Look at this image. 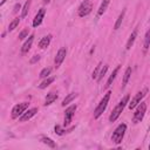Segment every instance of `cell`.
I'll list each match as a JSON object with an SVG mask.
<instances>
[{
	"mask_svg": "<svg viewBox=\"0 0 150 150\" xmlns=\"http://www.w3.org/2000/svg\"><path fill=\"white\" fill-rule=\"evenodd\" d=\"M101 66H102V63L100 62V63L96 66V68L94 69V71H93V75H91V77H93L94 80H97V76H98V74H100V71H101Z\"/></svg>",
	"mask_w": 150,
	"mask_h": 150,
	"instance_id": "4316f807",
	"label": "cell"
},
{
	"mask_svg": "<svg viewBox=\"0 0 150 150\" xmlns=\"http://www.w3.org/2000/svg\"><path fill=\"white\" fill-rule=\"evenodd\" d=\"M77 95H79V94H76V93H70V94H68V95L63 98V101H62V103H61L62 107H66L67 104H69L75 97H77Z\"/></svg>",
	"mask_w": 150,
	"mask_h": 150,
	"instance_id": "7402d4cb",
	"label": "cell"
},
{
	"mask_svg": "<svg viewBox=\"0 0 150 150\" xmlns=\"http://www.w3.org/2000/svg\"><path fill=\"white\" fill-rule=\"evenodd\" d=\"M54 130H55V132L57 134V135H63V134H66V130L62 128V127H60V125H55V128H54Z\"/></svg>",
	"mask_w": 150,
	"mask_h": 150,
	"instance_id": "f546056e",
	"label": "cell"
},
{
	"mask_svg": "<svg viewBox=\"0 0 150 150\" xmlns=\"http://www.w3.org/2000/svg\"><path fill=\"white\" fill-rule=\"evenodd\" d=\"M39 60H40V55H34V56H33V57L29 60V63L34 64V63H35V62H38Z\"/></svg>",
	"mask_w": 150,
	"mask_h": 150,
	"instance_id": "4dcf8cb0",
	"label": "cell"
},
{
	"mask_svg": "<svg viewBox=\"0 0 150 150\" xmlns=\"http://www.w3.org/2000/svg\"><path fill=\"white\" fill-rule=\"evenodd\" d=\"M131 73H132V69H131V67H128V68L125 69L124 74H123V80H122V88H124V87L127 86V83L129 82V80H130V77H131Z\"/></svg>",
	"mask_w": 150,
	"mask_h": 150,
	"instance_id": "e0dca14e",
	"label": "cell"
},
{
	"mask_svg": "<svg viewBox=\"0 0 150 150\" xmlns=\"http://www.w3.org/2000/svg\"><path fill=\"white\" fill-rule=\"evenodd\" d=\"M149 149H150V144H149Z\"/></svg>",
	"mask_w": 150,
	"mask_h": 150,
	"instance_id": "e575fe53",
	"label": "cell"
},
{
	"mask_svg": "<svg viewBox=\"0 0 150 150\" xmlns=\"http://www.w3.org/2000/svg\"><path fill=\"white\" fill-rule=\"evenodd\" d=\"M146 94H148V88H143L142 90H139V91L131 98V101H129V103H128L129 109H130V110L135 109V108L139 104V102L143 100V97H144Z\"/></svg>",
	"mask_w": 150,
	"mask_h": 150,
	"instance_id": "8992f818",
	"label": "cell"
},
{
	"mask_svg": "<svg viewBox=\"0 0 150 150\" xmlns=\"http://www.w3.org/2000/svg\"><path fill=\"white\" fill-rule=\"evenodd\" d=\"M137 34H138V30H137V29H134V30L131 32V34H130V36H129V39H128V41H127V45H125V49H127V50H129V49L132 47V45H134V42H135V40H136V38H137Z\"/></svg>",
	"mask_w": 150,
	"mask_h": 150,
	"instance_id": "4fadbf2b",
	"label": "cell"
},
{
	"mask_svg": "<svg viewBox=\"0 0 150 150\" xmlns=\"http://www.w3.org/2000/svg\"><path fill=\"white\" fill-rule=\"evenodd\" d=\"M6 1H7V0H2V1H1V2H0V6H2V5H4V4H5V2H6Z\"/></svg>",
	"mask_w": 150,
	"mask_h": 150,
	"instance_id": "836d02e7",
	"label": "cell"
},
{
	"mask_svg": "<svg viewBox=\"0 0 150 150\" xmlns=\"http://www.w3.org/2000/svg\"><path fill=\"white\" fill-rule=\"evenodd\" d=\"M91 11H93V2H91V0H83L81 2V5L79 6L77 14H79L80 18H84L88 14H90Z\"/></svg>",
	"mask_w": 150,
	"mask_h": 150,
	"instance_id": "5b68a950",
	"label": "cell"
},
{
	"mask_svg": "<svg viewBox=\"0 0 150 150\" xmlns=\"http://www.w3.org/2000/svg\"><path fill=\"white\" fill-rule=\"evenodd\" d=\"M125 131H127V124L125 123H121L117 125V128L114 130L112 135H111V141L115 143V144H120L122 143V139L125 135Z\"/></svg>",
	"mask_w": 150,
	"mask_h": 150,
	"instance_id": "3957f363",
	"label": "cell"
},
{
	"mask_svg": "<svg viewBox=\"0 0 150 150\" xmlns=\"http://www.w3.org/2000/svg\"><path fill=\"white\" fill-rule=\"evenodd\" d=\"M76 108H77L76 104H71V105H69V107L66 109V111H64V122H63L64 127H67V125L70 124V122H71V120H73V117H74V115H75Z\"/></svg>",
	"mask_w": 150,
	"mask_h": 150,
	"instance_id": "ba28073f",
	"label": "cell"
},
{
	"mask_svg": "<svg viewBox=\"0 0 150 150\" xmlns=\"http://www.w3.org/2000/svg\"><path fill=\"white\" fill-rule=\"evenodd\" d=\"M45 14H46V9L45 8H40L39 11H38V13L35 14V16H34V19H33V27H39L41 23H42V21H43V18H45Z\"/></svg>",
	"mask_w": 150,
	"mask_h": 150,
	"instance_id": "30bf717a",
	"label": "cell"
},
{
	"mask_svg": "<svg viewBox=\"0 0 150 150\" xmlns=\"http://www.w3.org/2000/svg\"><path fill=\"white\" fill-rule=\"evenodd\" d=\"M50 41H52V35H50V34H48V35H46V36L41 38V40L39 41V47H40L41 49H45V48H47V47L49 46Z\"/></svg>",
	"mask_w": 150,
	"mask_h": 150,
	"instance_id": "5bb4252c",
	"label": "cell"
},
{
	"mask_svg": "<svg viewBox=\"0 0 150 150\" xmlns=\"http://www.w3.org/2000/svg\"><path fill=\"white\" fill-rule=\"evenodd\" d=\"M33 41H34V34L29 35V36H28V39H27V40L25 41V43L22 45V47H21V53H22V54H26V53L30 49Z\"/></svg>",
	"mask_w": 150,
	"mask_h": 150,
	"instance_id": "7c38bea8",
	"label": "cell"
},
{
	"mask_svg": "<svg viewBox=\"0 0 150 150\" xmlns=\"http://www.w3.org/2000/svg\"><path fill=\"white\" fill-rule=\"evenodd\" d=\"M29 103L28 102H22V103H18L13 107L12 109V112H11V117L14 120V118H19L28 108Z\"/></svg>",
	"mask_w": 150,
	"mask_h": 150,
	"instance_id": "52a82bcc",
	"label": "cell"
},
{
	"mask_svg": "<svg viewBox=\"0 0 150 150\" xmlns=\"http://www.w3.org/2000/svg\"><path fill=\"white\" fill-rule=\"evenodd\" d=\"M110 94H111L110 90L107 91V93L104 94V96L101 98V101H100V103L97 104V107L95 108V110H94V118H95V120H97V118L103 114V111L105 110V108H107V105H108V103H109V100H110Z\"/></svg>",
	"mask_w": 150,
	"mask_h": 150,
	"instance_id": "7a4b0ae2",
	"label": "cell"
},
{
	"mask_svg": "<svg viewBox=\"0 0 150 150\" xmlns=\"http://www.w3.org/2000/svg\"><path fill=\"white\" fill-rule=\"evenodd\" d=\"M66 55H67V49H66L64 47H61V48L57 50V53H56V55H55V59H54L55 68H59V67L62 64V62H63L64 59H66Z\"/></svg>",
	"mask_w": 150,
	"mask_h": 150,
	"instance_id": "9c48e42d",
	"label": "cell"
},
{
	"mask_svg": "<svg viewBox=\"0 0 150 150\" xmlns=\"http://www.w3.org/2000/svg\"><path fill=\"white\" fill-rule=\"evenodd\" d=\"M107 70H108V64H104V66H103V68H101V71H100L98 76H97V81H98V82H100V81L103 79V76L105 75Z\"/></svg>",
	"mask_w": 150,
	"mask_h": 150,
	"instance_id": "83f0119b",
	"label": "cell"
},
{
	"mask_svg": "<svg viewBox=\"0 0 150 150\" xmlns=\"http://www.w3.org/2000/svg\"><path fill=\"white\" fill-rule=\"evenodd\" d=\"M21 8V5L20 4H15V6H14V9H13V13H18V11Z\"/></svg>",
	"mask_w": 150,
	"mask_h": 150,
	"instance_id": "1f68e13d",
	"label": "cell"
},
{
	"mask_svg": "<svg viewBox=\"0 0 150 150\" xmlns=\"http://www.w3.org/2000/svg\"><path fill=\"white\" fill-rule=\"evenodd\" d=\"M26 38H28V29L27 28H25L23 30H21L20 34H19V40H23Z\"/></svg>",
	"mask_w": 150,
	"mask_h": 150,
	"instance_id": "f1b7e54d",
	"label": "cell"
},
{
	"mask_svg": "<svg viewBox=\"0 0 150 150\" xmlns=\"http://www.w3.org/2000/svg\"><path fill=\"white\" fill-rule=\"evenodd\" d=\"M19 23H20V19H19V18H15V19L9 23V26H8V30L12 32L14 28H16V26H18Z\"/></svg>",
	"mask_w": 150,
	"mask_h": 150,
	"instance_id": "484cf974",
	"label": "cell"
},
{
	"mask_svg": "<svg viewBox=\"0 0 150 150\" xmlns=\"http://www.w3.org/2000/svg\"><path fill=\"white\" fill-rule=\"evenodd\" d=\"M40 141H41L43 144H46L47 146L52 148V149L56 148V143H55L52 138H49V137H47V136H41V137H40Z\"/></svg>",
	"mask_w": 150,
	"mask_h": 150,
	"instance_id": "ac0fdd59",
	"label": "cell"
},
{
	"mask_svg": "<svg viewBox=\"0 0 150 150\" xmlns=\"http://www.w3.org/2000/svg\"><path fill=\"white\" fill-rule=\"evenodd\" d=\"M109 2H110V0H103V1L101 2L100 7H98V9H97V16H98V18H100V16H102V15H103V13L107 11V7H108Z\"/></svg>",
	"mask_w": 150,
	"mask_h": 150,
	"instance_id": "d6986e66",
	"label": "cell"
},
{
	"mask_svg": "<svg viewBox=\"0 0 150 150\" xmlns=\"http://www.w3.org/2000/svg\"><path fill=\"white\" fill-rule=\"evenodd\" d=\"M50 73H52V68L46 67V68H43V69L40 71V77H41V79H46V77H48V76L50 75Z\"/></svg>",
	"mask_w": 150,
	"mask_h": 150,
	"instance_id": "d4e9b609",
	"label": "cell"
},
{
	"mask_svg": "<svg viewBox=\"0 0 150 150\" xmlns=\"http://www.w3.org/2000/svg\"><path fill=\"white\" fill-rule=\"evenodd\" d=\"M129 100H130V95H125V96L122 97V100H121V101L117 103V105L112 109V111H111V114H110V116H109V121H110V122H115V121L120 117L121 112L124 110V108H125L127 104L129 103Z\"/></svg>",
	"mask_w": 150,
	"mask_h": 150,
	"instance_id": "6da1fadb",
	"label": "cell"
},
{
	"mask_svg": "<svg viewBox=\"0 0 150 150\" xmlns=\"http://www.w3.org/2000/svg\"><path fill=\"white\" fill-rule=\"evenodd\" d=\"M124 14H125V9H123V11L120 13V15H118V18H117V20H116V22H115V25H114V29H115V30H117V29L121 27L122 21H123V19H124Z\"/></svg>",
	"mask_w": 150,
	"mask_h": 150,
	"instance_id": "cb8c5ba5",
	"label": "cell"
},
{
	"mask_svg": "<svg viewBox=\"0 0 150 150\" xmlns=\"http://www.w3.org/2000/svg\"><path fill=\"white\" fill-rule=\"evenodd\" d=\"M150 47V29L146 30L145 35H144V43H143V52L146 53L148 49Z\"/></svg>",
	"mask_w": 150,
	"mask_h": 150,
	"instance_id": "ffe728a7",
	"label": "cell"
},
{
	"mask_svg": "<svg viewBox=\"0 0 150 150\" xmlns=\"http://www.w3.org/2000/svg\"><path fill=\"white\" fill-rule=\"evenodd\" d=\"M43 1V4H49L50 2V0H42Z\"/></svg>",
	"mask_w": 150,
	"mask_h": 150,
	"instance_id": "d6a6232c",
	"label": "cell"
},
{
	"mask_svg": "<svg viewBox=\"0 0 150 150\" xmlns=\"http://www.w3.org/2000/svg\"><path fill=\"white\" fill-rule=\"evenodd\" d=\"M54 80H55V77L54 76H48V77H46L40 84H39V88L40 89H45V88H47L50 83H53L54 82Z\"/></svg>",
	"mask_w": 150,
	"mask_h": 150,
	"instance_id": "44dd1931",
	"label": "cell"
},
{
	"mask_svg": "<svg viewBox=\"0 0 150 150\" xmlns=\"http://www.w3.org/2000/svg\"><path fill=\"white\" fill-rule=\"evenodd\" d=\"M120 68H121V66H117L114 70H112V73L110 74V76H109V79H108V81H107V84H105V88H109L111 84H112V82H114V80L116 79V75L118 74V71H120Z\"/></svg>",
	"mask_w": 150,
	"mask_h": 150,
	"instance_id": "2e32d148",
	"label": "cell"
},
{
	"mask_svg": "<svg viewBox=\"0 0 150 150\" xmlns=\"http://www.w3.org/2000/svg\"><path fill=\"white\" fill-rule=\"evenodd\" d=\"M30 4H32V0H27L22 7V11H21V18H26L28 15V12H29V8H30Z\"/></svg>",
	"mask_w": 150,
	"mask_h": 150,
	"instance_id": "603a6c76",
	"label": "cell"
},
{
	"mask_svg": "<svg viewBox=\"0 0 150 150\" xmlns=\"http://www.w3.org/2000/svg\"><path fill=\"white\" fill-rule=\"evenodd\" d=\"M56 98H57V93H54V91L48 93L47 96H46V98H45L43 105H49V104H52L54 101H56Z\"/></svg>",
	"mask_w": 150,
	"mask_h": 150,
	"instance_id": "9a60e30c",
	"label": "cell"
},
{
	"mask_svg": "<svg viewBox=\"0 0 150 150\" xmlns=\"http://www.w3.org/2000/svg\"><path fill=\"white\" fill-rule=\"evenodd\" d=\"M36 112H38V108H30V109L26 110V111L19 117V121H20V122H26V121L30 120Z\"/></svg>",
	"mask_w": 150,
	"mask_h": 150,
	"instance_id": "8fae6325",
	"label": "cell"
},
{
	"mask_svg": "<svg viewBox=\"0 0 150 150\" xmlns=\"http://www.w3.org/2000/svg\"><path fill=\"white\" fill-rule=\"evenodd\" d=\"M145 112H146V103L141 101L139 104H138V105L136 107V109H135V112H134V116H132V122H134L135 124L139 123V122L143 120Z\"/></svg>",
	"mask_w": 150,
	"mask_h": 150,
	"instance_id": "277c9868",
	"label": "cell"
}]
</instances>
